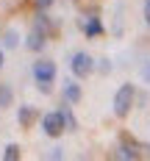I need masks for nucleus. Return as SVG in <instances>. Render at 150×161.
<instances>
[{
	"mask_svg": "<svg viewBox=\"0 0 150 161\" xmlns=\"http://www.w3.org/2000/svg\"><path fill=\"white\" fill-rule=\"evenodd\" d=\"M33 78H36V86L47 95L50 89V83H53V78H56V64L50 61V58H39L36 64H33Z\"/></svg>",
	"mask_w": 150,
	"mask_h": 161,
	"instance_id": "nucleus-1",
	"label": "nucleus"
},
{
	"mask_svg": "<svg viewBox=\"0 0 150 161\" xmlns=\"http://www.w3.org/2000/svg\"><path fill=\"white\" fill-rule=\"evenodd\" d=\"M133 97H136V92H133L131 83H125V86L117 89V95H114V114L117 117H128V114H131Z\"/></svg>",
	"mask_w": 150,
	"mask_h": 161,
	"instance_id": "nucleus-2",
	"label": "nucleus"
},
{
	"mask_svg": "<svg viewBox=\"0 0 150 161\" xmlns=\"http://www.w3.org/2000/svg\"><path fill=\"white\" fill-rule=\"evenodd\" d=\"M42 130H45L47 136H61V133L67 130L64 119H61V114H58V111L45 114V117H42Z\"/></svg>",
	"mask_w": 150,
	"mask_h": 161,
	"instance_id": "nucleus-3",
	"label": "nucleus"
},
{
	"mask_svg": "<svg viewBox=\"0 0 150 161\" xmlns=\"http://www.w3.org/2000/svg\"><path fill=\"white\" fill-rule=\"evenodd\" d=\"M92 69H95L92 56H86V53H75L72 56V72H75V78H86Z\"/></svg>",
	"mask_w": 150,
	"mask_h": 161,
	"instance_id": "nucleus-4",
	"label": "nucleus"
},
{
	"mask_svg": "<svg viewBox=\"0 0 150 161\" xmlns=\"http://www.w3.org/2000/svg\"><path fill=\"white\" fill-rule=\"evenodd\" d=\"M81 31L86 33V36H100V33H103V25H100V19L95 17V11H92L89 17L86 14L81 17Z\"/></svg>",
	"mask_w": 150,
	"mask_h": 161,
	"instance_id": "nucleus-5",
	"label": "nucleus"
},
{
	"mask_svg": "<svg viewBox=\"0 0 150 161\" xmlns=\"http://www.w3.org/2000/svg\"><path fill=\"white\" fill-rule=\"evenodd\" d=\"M45 42H47V33L39 31V28H33V31L28 33V42H25V45H28V50H42Z\"/></svg>",
	"mask_w": 150,
	"mask_h": 161,
	"instance_id": "nucleus-6",
	"label": "nucleus"
},
{
	"mask_svg": "<svg viewBox=\"0 0 150 161\" xmlns=\"http://www.w3.org/2000/svg\"><path fill=\"white\" fill-rule=\"evenodd\" d=\"M139 156H142V153H139V145H136V142H128V139H125V142L119 145V150H117V158H139Z\"/></svg>",
	"mask_w": 150,
	"mask_h": 161,
	"instance_id": "nucleus-7",
	"label": "nucleus"
},
{
	"mask_svg": "<svg viewBox=\"0 0 150 161\" xmlns=\"http://www.w3.org/2000/svg\"><path fill=\"white\" fill-rule=\"evenodd\" d=\"M78 100H81V86H78V83H72V80H64V103L75 106Z\"/></svg>",
	"mask_w": 150,
	"mask_h": 161,
	"instance_id": "nucleus-8",
	"label": "nucleus"
},
{
	"mask_svg": "<svg viewBox=\"0 0 150 161\" xmlns=\"http://www.w3.org/2000/svg\"><path fill=\"white\" fill-rule=\"evenodd\" d=\"M58 114H61V119H64L67 130H78V119H75V114H72V108H69V103H64V106L58 108Z\"/></svg>",
	"mask_w": 150,
	"mask_h": 161,
	"instance_id": "nucleus-9",
	"label": "nucleus"
},
{
	"mask_svg": "<svg viewBox=\"0 0 150 161\" xmlns=\"http://www.w3.org/2000/svg\"><path fill=\"white\" fill-rule=\"evenodd\" d=\"M17 119H19V125H22V128H28L33 119H36V111H33L31 106H22V108H19V117H17Z\"/></svg>",
	"mask_w": 150,
	"mask_h": 161,
	"instance_id": "nucleus-10",
	"label": "nucleus"
},
{
	"mask_svg": "<svg viewBox=\"0 0 150 161\" xmlns=\"http://www.w3.org/2000/svg\"><path fill=\"white\" fill-rule=\"evenodd\" d=\"M11 106V89L8 86H0V108Z\"/></svg>",
	"mask_w": 150,
	"mask_h": 161,
	"instance_id": "nucleus-11",
	"label": "nucleus"
},
{
	"mask_svg": "<svg viewBox=\"0 0 150 161\" xmlns=\"http://www.w3.org/2000/svg\"><path fill=\"white\" fill-rule=\"evenodd\" d=\"M3 158H6V161H17V158H19V147L8 145V147H6V153H3Z\"/></svg>",
	"mask_w": 150,
	"mask_h": 161,
	"instance_id": "nucleus-12",
	"label": "nucleus"
},
{
	"mask_svg": "<svg viewBox=\"0 0 150 161\" xmlns=\"http://www.w3.org/2000/svg\"><path fill=\"white\" fill-rule=\"evenodd\" d=\"M6 45H8V47H14V45H17V33H14V31L6 33Z\"/></svg>",
	"mask_w": 150,
	"mask_h": 161,
	"instance_id": "nucleus-13",
	"label": "nucleus"
},
{
	"mask_svg": "<svg viewBox=\"0 0 150 161\" xmlns=\"http://www.w3.org/2000/svg\"><path fill=\"white\" fill-rule=\"evenodd\" d=\"M50 6H53V0H36V8H39V11H45Z\"/></svg>",
	"mask_w": 150,
	"mask_h": 161,
	"instance_id": "nucleus-14",
	"label": "nucleus"
},
{
	"mask_svg": "<svg viewBox=\"0 0 150 161\" xmlns=\"http://www.w3.org/2000/svg\"><path fill=\"white\" fill-rule=\"evenodd\" d=\"M100 72H108V69H111V64H108V58H100Z\"/></svg>",
	"mask_w": 150,
	"mask_h": 161,
	"instance_id": "nucleus-15",
	"label": "nucleus"
},
{
	"mask_svg": "<svg viewBox=\"0 0 150 161\" xmlns=\"http://www.w3.org/2000/svg\"><path fill=\"white\" fill-rule=\"evenodd\" d=\"M145 22L150 25V0H145Z\"/></svg>",
	"mask_w": 150,
	"mask_h": 161,
	"instance_id": "nucleus-16",
	"label": "nucleus"
},
{
	"mask_svg": "<svg viewBox=\"0 0 150 161\" xmlns=\"http://www.w3.org/2000/svg\"><path fill=\"white\" fill-rule=\"evenodd\" d=\"M0 67H3V50H0Z\"/></svg>",
	"mask_w": 150,
	"mask_h": 161,
	"instance_id": "nucleus-17",
	"label": "nucleus"
}]
</instances>
